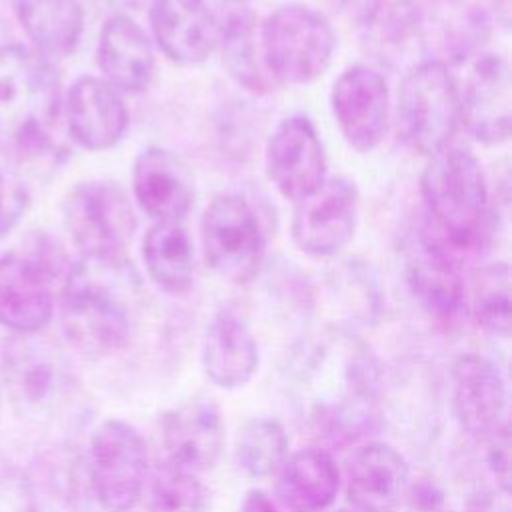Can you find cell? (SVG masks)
Instances as JSON below:
<instances>
[{
	"instance_id": "6da1fadb",
	"label": "cell",
	"mask_w": 512,
	"mask_h": 512,
	"mask_svg": "<svg viewBox=\"0 0 512 512\" xmlns=\"http://www.w3.org/2000/svg\"><path fill=\"white\" fill-rule=\"evenodd\" d=\"M286 396L308 436L332 446L356 444L382 426L380 360L352 330L324 326L292 348Z\"/></svg>"
},
{
	"instance_id": "7a4b0ae2",
	"label": "cell",
	"mask_w": 512,
	"mask_h": 512,
	"mask_svg": "<svg viewBox=\"0 0 512 512\" xmlns=\"http://www.w3.org/2000/svg\"><path fill=\"white\" fill-rule=\"evenodd\" d=\"M142 294V278L126 256H80L62 280L60 322L68 344L94 360L120 352L134 334Z\"/></svg>"
},
{
	"instance_id": "3957f363",
	"label": "cell",
	"mask_w": 512,
	"mask_h": 512,
	"mask_svg": "<svg viewBox=\"0 0 512 512\" xmlns=\"http://www.w3.org/2000/svg\"><path fill=\"white\" fill-rule=\"evenodd\" d=\"M62 114L52 60L20 44H0V154L36 170L58 168L66 148L54 138Z\"/></svg>"
},
{
	"instance_id": "277c9868",
	"label": "cell",
	"mask_w": 512,
	"mask_h": 512,
	"mask_svg": "<svg viewBox=\"0 0 512 512\" xmlns=\"http://www.w3.org/2000/svg\"><path fill=\"white\" fill-rule=\"evenodd\" d=\"M420 192L430 230L448 248L472 252L490 236L488 186L478 160L464 148H446L426 166Z\"/></svg>"
},
{
	"instance_id": "5b68a950",
	"label": "cell",
	"mask_w": 512,
	"mask_h": 512,
	"mask_svg": "<svg viewBox=\"0 0 512 512\" xmlns=\"http://www.w3.org/2000/svg\"><path fill=\"white\" fill-rule=\"evenodd\" d=\"M64 248L48 232L28 234L0 256V326L40 334L54 316V284L68 272Z\"/></svg>"
},
{
	"instance_id": "8992f818",
	"label": "cell",
	"mask_w": 512,
	"mask_h": 512,
	"mask_svg": "<svg viewBox=\"0 0 512 512\" xmlns=\"http://www.w3.org/2000/svg\"><path fill=\"white\" fill-rule=\"evenodd\" d=\"M0 374L14 412L34 422L58 416L76 388L66 358L38 334H14L4 342Z\"/></svg>"
},
{
	"instance_id": "52a82bcc",
	"label": "cell",
	"mask_w": 512,
	"mask_h": 512,
	"mask_svg": "<svg viewBox=\"0 0 512 512\" xmlns=\"http://www.w3.org/2000/svg\"><path fill=\"white\" fill-rule=\"evenodd\" d=\"M334 46L328 18L300 2L278 6L260 28L264 66L282 84H310L320 78L332 62Z\"/></svg>"
},
{
	"instance_id": "ba28073f",
	"label": "cell",
	"mask_w": 512,
	"mask_h": 512,
	"mask_svg": "<svg viewBox=\"0 0 512 512\" xmlns=\"http://www.w3.org/2000/svg\"><path fill=\"white\" fill-rule=\"evenodd\" d=\"M396 122L412 150L434 156L448 148L460 126V88L446 62L428 58L404 74Z\"/></svg>"
},
{
	"instance_id": "9c48e42d",
	"label": "cell",
	"mask_w": 512,
	"mask_h": 512,
	"mask_svg": "<svg viewBox=\"0 0 512 512\" xmlns=\"http://www.w3.org/2000/svg\"><path fill=\"white\" fill-rule=\"evenodd\" d=\"M150 454L144 436L126 420L100 422L86 450V482L106 512H132L148 484Z\"/></svg>"
},
{
	"instance_id": "30bf717a",
	"label": "cell",
	"mask_w": 512,
	"mask_h": 512,
	"mask_svg": "<svg viewBox=\"0 0 512 512\" xmlns=\"http://www.w3.org/2000/svg\"><path fill=\"white\" fill-rule=\"evenodd\" d=\"M62 220L80 256L122 254L138 224L126 192L110 180H86L70 188Z\"/></svg>"
},
{
	"instance_id": "8fae6325",
	"label": "cell",
	"mask_w": 512,
	"mask_h": 512,
	"mask_svg": "<svg viewBox=\"0 0 512 512\" xmlns=\"http://www.w3.org/2000/svg\"><path fill=\"white\" fill-rule=\"evenodd\" d=\"M202 250L208 266L222 278L242 284L256 276L266 250L260 220L240 194H218L200 220Z\"/></svg>"
},
{
	"instance_id": "7c38bea8",
	"label": "cell",
	"mask_w": 512,
	"mask_h": 512,
	"mask_svg": "<svg viewBox=\"0 0 512 512\" xmlns=\"http://www.w3.org/2000/svg\"><path fill=\"white\" fill-rule=\"evenodd\" d=\"M356 220L358 190L348 178L334 176L296 202L290 228L302 252L330 258L352 240Z\"/></svg>"
},
{
	"instance_id": "4fadbf2b",
	"label": "cell",
	"mask_w": 512,
	"mask_h": 512,
	"mask_svg": "<svg viewBox=\"0 0 512 512\" xmlns=\"http://www.w3.org/2000/svg\"><path fill=\"white\" fill-rule=\"evenodd\" d=\"M412 484L404 454L384 440L358 444L344 466V490L352 512H396Z\"/></svg>"
},
{
	"instance_id": "5bb4252c",
	"label": "cell",
	"mask_w": 512,
	"mask_h": 512,
	"mask_svg": "<svg viewBox=\"0 0 512 512\" xmlns=\"http://www.w3.org/2000/svg\"><path fill=\"white\" fill-rule=\"evenodd\" d=\"M330 102L342 136L356 152H372L382 142L390 120V92L382 72L368 64L346 68L332 86Z\"/></svg>"
},
{
	"instance_id": "9a60e30c",
	"label": "cell",
	"mask_w": 512,
	"mask_h": 512,
	"mask_svg": "<svg viewBox=\"0 0 512 512\" xmlns=\"http://www.w3.org/2000/svg\"><path fill=\"white\" fill-rule=\"evenodd\" d=\"M266 174L288 200H302L326 180L322 140L302 114L284 118L266 144Z\"/></svg>"
},
{
	"instance_id": "2e32d148",
	"label": "cell",
	"mask_w": 512,
	"mask_h": 512,
	"mask_svg": "<svg viewBox=\"0 0 512 512\" xmlns=\"http://www.w3.org/2000/svg\"><path fill=\"white\" fill-rule=\"evenodd\" d=\"M406 282L416 304L440 322L454 320L466 306L458 256L426 224L406 262Z\"/></svg>"
},
{
	"instance_id": "e0dca14e",
	"label": "cell",
	"mask_w": 512,
	"mask_h": 512,
	"mask_svg": "<svg viewBox=\"0 0 512 512\" xmlns=\"http://www.w3.org/2000/svg\"><path fill=\"white\" fill-rule=\"evenodd\" d=\"M450 398L458 426L474 440H482L506 420L504 374L482 354H460L452 362Z\"/></svg>"
},
{
	"instance_id": "ac0fdd59",
	"label": "cell",
	"mask_w": 512,
	"mask_h": 512,
	"mask_svg": "<svg viewBox=\"0 0 512 512\" xmlns=\"http://www.w3.org/2000/svg\"><path fill=\"white\" fill-rule=\"evenodd\" d=\"M162 458L204 474L224 450V420L210 396L196 394L164 412L160 420Z\"/></svg>"
},
{
	"instance_id": "d6986e66",
	"label": "cell",
	"mask_w": 512,
	"mask_h": 512,
	"mask_svg": "<svg viewBox=\"0 0 512 512\" xmlns=\"http://www.w3.org/2000/svg\"><path fill=\"white\" fill-rule=\"evenodd\" d=\"M512 122V78L502 56L478 58L460 90V124L486 146L506 142Z\"/></svg>"
},
{
	"instance_id": "ffe728a7",
	"label": "cell",
	"mask_w": 512,
	"mask_h": 512,
	"mask_svg": "<svg viewBox=\"0 0 512 512\" xmlns=\"http://www.w3.org/2000/svg\"><path fill=\"white\" fill-rule=\"evenodd\" d=\"M62 116L70 138L92 152L116 146L128 128V108L120 90L96 76H82L68 88Z\"/></svg>"
},
{
	"instance_id": "44dd1931",
	"label": "cell",
	"mask_w": 512,
	"mask_h": 512,
	"mask_svg": "<svg viewBox=\"0 0 512 512\" xmlns=\"http://www.w3.org/2000/svg\"><path fill=\"white\" fill-rule=\"evenodd\" d=\"M132 190L138 206L154 222H182L194 204L192 174L170 150L144 148L132 168Z\"/></svg>"
},
{
	"instance_id": "7402d4cb",
	"label": "cell",
	"mask_w": 512,
	"mask_h": 512,
	"mask_svg": "<svg viewBox=\"0 0 512 512\" xmlns=\"http://www.w3.org/2000/svg\"><path fill=\"white\" fill-rule=\"evenodd\" d=\"M148 22L172 62L198 64L218 46V16L206 0H152Z\"/></svg>"
},
{
	"instance_id": "603a6c76",
	"label": "cell",
	"mask_w": 512,
	"mask_h": 512,
	"mask_svg": "<svg viewBox=\"0 0 512 512\" xmlns=\"http://www.w3.org/2000/svg\"><path fill=\"white\" fill-rule=\"evenodd\" d=\"M200 360L206 378L220 390H238L254 378L260 364L258 342L236 310L222 308L210 318Z\"/></svg>"
},
{
	"instance_id": "cb8c5ba5",
	"label": "cell",
	"mask_w": 512,
	"mask_h": 512,
	"mask_svg": "<svg viewBox=\"0 0 512 512\" xmlns=\"http://www.w3.org/2000/svg\"><path fill=\"white\" fill-rule=\"evenodd\" d=\"M104 80L120 92H142L154 74V52L144 28L126 12L106 18L96 48Z\"/></svg>"
},
{
	"instance_id": "d4e9b609",
	"label": "cell",
	"mask_w": 512,
	"mask_h": 512,
	"mask_svg": "<svg viewBox=\"0 0 512 512\" xmlns=\"http://www.w3.org/2000/svg\"><path fill=\"white\" fill-rule=\"evenodd\" d=\"M340 468L324 448L290 452L276 472V498L296 512H328L340 492Z\"/></svg>"
},
{
	"instance_id": "484cf974",
	"label": "cell",
	"mask_w": 512,
	"mask_h": 512,
	"mask_svg": "<svg viewBox=\"0 0 512 512\" xmlns=\"http://www.w3.org/2000/svg\"><path fill=\"white\" fill-rule=\"evenodd\" d=\"M14 14L34 52L48 60L70 56L84 34L80 0H14Z\"/></svg>"
},
{
	"instance_id": "4316f807",
	"label": "cell",
	"mask_w": 512,
	"mask_h": 512,
	"mask_svg": "<svg viewBox=\"0 0 512 512\" xmlns=\"http://www.w3.org/2000/svg\"><path fill=\"white\" fill-rule=\"evenodd\" d=\"M148 276L168 294L182 296L194 282V246L182 222H154L142 240Z\"/></svg>"
},
{
	"instance_id": "83f0119b",
	"label": "cell",
	"mask_w": 512,
	"mask_h": 512,
	"mask_svg": "<svg viewBox=\"0 0 512 512\" xmlns=\"http://www.w3.org/2000/svg\"><path fill=\"white\" fill-rule=\"evenodd\" d=\"M230 4V2H228ZM218 46L230 76L250 92H266L270 74L256 42V18L246 4H230L226 14L218 18Z\"/></svg>"
},
{
	"instance_id": "f1b7e54d",
	"label": "cell",
	"mask_w": 512,
	"mask_h": 512,
	"mask_svg": "<svg viewBox=\"0 0 512 512\" xmlns=\"http://www.w3.org/2000/svg\"><path fill=\"white\" fill-rule=\"evenodd\" d=\"M288 454L290 436L284 424L272 416H252L236 430L234 460L252 478L276 474Z\"/></svg>"
},
{
	"instance_id": "f546056e",
	"label": "cell",
	"mask_w": 512,
	"mask_h": 512,
	"mask_svg": "<svg viewBox=\"0 0 512 512\" xmlns=\"http://www.w3.org/2000/svg\"><path fill=\"white\" fill-rule=\"evenodd\" d=\"M148 512H204L208 490L202 474L160 458L148 476Z\"/></svg>"
},
{
	"instance_id": "4dcf8cb0",
	"label": "cell",
	"mask_w": 512,
	"mask_h": 512,
	"mask_svg": "<svg viewBox=\"0 0 512 512\" xmlns=\"http://www.w3.org/2000/svg\"><path fill=\"white\" fill-rule=\"evenodd\" d=\"M470 312L476 324L500 338L510 334V268L506 262L482 266L470 282Z\"/></svg>"
},
{
	"instance_id": "1f68e13d",
	"label": "cell",
	"mask_w": 512,
	"mask_h": 512,
	"mask_svg": "<svg viewBox=\"0 0 512 512\" xmlns=\"http://www.w3.org/2000/svg\"><path fill=\"white\" fill-rule=\"evenodd\" d=\"M38 508L34 480L0 450V512H38Z\"/></svg>"
},
{
	"instance_id": "d6a6232c",
	"label": "cell",
	"mask_w": 512,
	"mask_h": 512,
	"mask_svg": "<svg viewBox=\"0 0 512 512\" xmlns=\"http://www.w3.org/2000/svg\"><path fill=\"white\" fill-rule=\"evenodd\" d=\"M482 460L484 468L500 490L510 494V426L504 420L494 432L484 436L482 440Z\"/></svg>"
},
{
	"instance_id": "836d02e7",
	"label": "cell",
	"mask_w": 512,
	"mask_h": 512,
	"mask_svg": "<svg viewBox=\"0 0 512 512\" xmlns=\"http://www.w3.org/2000/svg\"><path fill=\"white\" fill-rule=\"evenodd\" d=\"M28 208V190L20 178L0 168V238L6 236Z\"/></svg>"
},
{
	"instance_id": "e575fe53",
	"label": "cell",
	"mask_w": 512,
	"mask_h": 512,
	"mask_svg": "<svg viewBox=\"0 0 512 512\" xmlns=\"http://www.w3.org/2000/svg\"><path fill=\"white\" fill-rule=\"evenodd\" d=\"M240 512H296V510L282 504L270 492H266L262 488H252V490L246 492V496L242 500V506H240Z\"/></svg>"
},
{
	"instance_id": "d590c367",
	"label": "cell",
	"mask_w": 512,
	"mask_h": 512,
	"mask_svg": "<svg viewBox=\"0 0 512 512\" xmlns=\"http://www.w3.org/2000/svg\"><path fill=\"white\" fill-rule=\"evenodd\" d=\"M340 6L362 24H370L388 0H338Z\"/></svg>"
},
{
	"instance_id": "8d00e7d4",
	"label": "cell",
	"mask_w": 512,
	"mask_h": 512,
	"mask_svg": "<svg viewBox=\"0 0 512 512\" xmlns=\"http://www.w3.org/2000/svg\"><path fill=\"white\" fill-rule=\"evenodd\" d=\"M94 2H100V4H104V6H110V8H114L116 12H122V10H126V8H136L142 0H94Z\"/></svg>"
},
{
	"instance_id": "74e56055",
	"label": "cell",
	"mask_w": 512,
	"mask_h": 512,
	"mask_svg": "<svg viewBox=\"0 0 512 512\" xmlns=\"http://www.w3.org/2000/svg\"><path fill=\"white\" fill-rule=\"evenodd\" d=\"M226 2H230V4H246L250 0H226Z\"/></svg>"
},
{
	"instance_id": "f35d334b",
	"label": "cell",
	"mask_w": 512,
	"mask_h": 512,
	"mask_svg": "<svg viewBox=\"0 0 512 512\" xmlns=\"http://www.w3.org/2000/svg\"><path fill=\"white\" fill-rule=\"evenodd\" d=\"M342 512H352V510H342Z\"/></svg>"
}]
</instances>
